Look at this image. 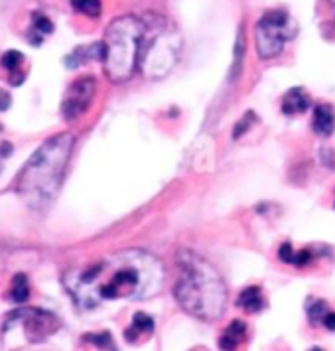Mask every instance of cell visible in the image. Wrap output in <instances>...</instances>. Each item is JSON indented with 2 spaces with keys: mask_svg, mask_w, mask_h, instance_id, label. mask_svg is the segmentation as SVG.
<instances>
[{
  "mask_svg": "<svg viewBox=\"0 0 335 351\" xmlns=\"http://www.w3.org/2000/svg\"><path fill=\"white\" fill-rule=\"evenodd\" d=\"M0 132H2V125H0Z\"/></svg>",
  "mask_w": 335,
  "mask_h": 351,
  "instance_id": "obj_27",
  "label": "cell"
},
{
  "mask_svg": "<svg viewBox=\"0 0 335 351\" xmlns=\"http://www.w3.org/2000/svg\"><path fill=\"white\" fill-rule=\"evenodd\" d=\"M278 258L286 265H294V267H308L316 256L310 249H302V251H296L292 247V243H282L280 249H278Z\"/></svg>",
  "mask_w": 335,
  "mask_h": 351,
  "instance_id": "obj_15",
  "label": "cell"
},
{
  "mask_svg": "<svg viewBox=\"0 0 335 351\" xmlns=\"http://www.w3.org/2000/svg\"><path fill=\"white\" fill-rule=\"evenodd\" d=\"M310 105H312L310 95L303 91L302 87H294L282 99V112L288 114V117H294V114H300V112L308 111Z\"/></svg>",
  "mask_w": 335,
  "mask_h": 351,
  "instance_id": "obj_14",
  "label": "cell"
},
{
  "mask_svg": "<svg viewBox=\"0 0 335 351\" xmlns=\"http://www.w3.org/2000/svg\"><path fill=\"white\" fill-rule=\"evenodd\" d=\"M71 8L87 18H99L103 12L101 0H69Z\"/></svg>",
  "mask_w": 335,
  "mask_h": 351,
  "instance_id": "obj_17",
  "label": "cell"
},
{
  "mask_svg": "<svg viewBox=\"0 0 335 351\" xmlns=\"http://www.w3.org/2000/svg\"><path fill=\"white\" fill-rule=\"evenodd\" d=\"M312 128L318 136H332L335 130V109L327 103H321L314 109Z\"/></svg>",
  "mask_w": 335,
  "mask_h": 351,
  "instance_id": "obj_11",
  "label": "cell"
},
{
  "mask_svg": "<svg viewBox=\"0 0 335 351\" xmlns=\"http://www.w3.org/2000/svg\"><path fill=\"white\" fill-rule=\"evenodd\" d=\"M164 267L144 251H123L67 278L71 296L83 308H95L107 300H142L158 292Z\"/></svg>",
  "mask_w": 335,
  "mask_h": 351,
  "instance_id": "obj_1",
  "label": "cell"
},
{
  "mask_svg": "<svg viewBox=\"0 0 335 351\" xmlns=\"http://www.w3.org/2000/svg\"><path fill=\"white\" fill-rule=\"evenodd\" d=\"M10 105H12V97H10V93L4 91V89H0V111H8Z\"/></svg>",
  "mask_w": 335,
  "mask_h": 351,
  "instance_id": "obj_23",
  "label": "cell"
},
{
  "mask_svg": "<svg viewBox=\"0 0 335 351\" xmlns=\"http://www.w3.org/2000/svg\"><path fill=\"white\" fill-rule=\"evenodd\" d=\"M6 324H20L28 343L44 341L46 337L55 334L60 330V326H62L58 316H53L48 310H40V308H20V310H14L6 318Z\"/></svg>",
  "mask_w": 335,
  "mask_h": 351,
  "instance_id": "obj_7",
  "label": "cell"
},
{
  "mask_svg": "<svg viewBox=\"0 0 335 351\" xmlns=\"http://www.w3.org/2000/svg\"><path fill=\"white\" fill-rule=\"evenodd\" d=\"M296 34V24L286 10H266L256 22V51L260 60H274L282 53L288 40Z\"/></svg>",
  "mask_w": 335,
  "mask_h": 351,
  "instance_id": "obj_6",
  "label": "cell"
},
{
  "mask_svg": "<svg viewBox=\"0 0 335 351\" xmlns=\"http://www.w3.org/2000/svg\"><path fill=\"white\" fill-rule=\"evenodd\" d=\"M237 306L240 310H245L247 314H258L266 308V298L262 294L260 287H247L240 290L237 296Z\"/></svg>",
  "mask_w": 335,
  "mask_h": 351,
  "instance_id": "obj_13",
  "label": "cell"
},
{
  "mask_svg": "<svg viewBox=\"0 0 335 351\" xmlns=\"http://www.w3.org/2000/svg\"><path fill=\"white\" fill-rule=\"evenodd\" d=\"M73 134L62 132L42 144L18 176L16 192L34 209L46 208L62 186L65 166L73 150Z\"/></svg>",
  "mask_w": 335,
  "mask_h": 351,
  "instance_id": "obj_3",
  "label": "cell"
},
{
  "mask_svg": "<svg viewBox=\"0 0 335 351\" xmlns=\"http://www.w3.org/2000/svg\"><path fill=\"white\" fill-rule=\"evenodd\" d=\"M53 34V22L49 20L44 12H32L30 16V28H28V34H26V40L28 44H32L34 48L42 46L46 36Z\"/></svg>",
  "mask_w": 335,
  "mask_h": 351,
  "instance_id": "obj_10",
  "label": "cell"
},
{
  "mask_svg": "<svg viewBox=\"0 0 335 351\" xmlns=\"http://www.w3.org/2000/svg\"><path fill=\"white\" fill-rule=\"evenodd\" d=\"M176 271L174 296L177 304L193 318L206 322L219 318L227 304V288L221 274L203 256L192 251L177 253Z\"/></svg>",
  "mask_w": 335,
  "mask_h": 351,
  "instance_id": "obj_2",
  "label": "cell"
},
{
  "mask_svg": "<svg viewBox=\"0 0 335 351\" xmlns=\"http://www.w3.org/2000/svg\"><path fill=\"white\" fill-rule=\"evenodd\" d=\"M255 117H256V114H253V112H247V114H245V117L240 119L239 125L235 127V134H233V136H235V138H239V136H243V134H245V132H247V130L251 128V125H253V121H255Z\"/></svg>",
  "mask_w": 335,
  "mask_h": 351,
  "instance_id": "obj_22",
  "label": "cell"
},
{
  "mask_svg": "<svg viewBox=\"0 0 335 351\" xmlns=\"http://www.w3.org/2000/svg\"><path fill=\"white\" fill-rule=\"evenodd\" d=\"M306 312H308V319H310V324L312 326H318L323 322V318L327 316V312H330V308H327V302L325 300H310L308 306H306Z\"/></svg>",
  "mask_w": 335,
  "mask_h": 351,
  "instance_id": "obj_18",
  "label": "cell"
},
{
  "mask_svg": "<svg viewBox=\"0 0 335 351\" xmlns=\"http://www.w3.org/2000/svg\"><path fill=\"white\" fill-rule=\"evenodd\" d=\"M8 154H12V144L2 143L0 144V156H8Z\"/></svg>",
  "mask_w": 335,
  "mask_h": 351,
  "instance_id": "obj_25",
  "label": "cell"
},
{
  "mask_svg": "<svg viewBox=\"0 0 335 351\" xmlns=\"http://www.w3.org/2000/svg\"><path fill=\"white\" fill-rule=\"evenodd\" d=\"M154 328H156V324H154L152 316H148L144 312H136L132 316L130 326L125 330V339L128 343H140L142 339H148L154 334Z\"/></svg>",
  "mask_w": 335,
  "mask_h": 351,
  "instance_id": "obj_9",
  "label": "cell"
},
{
  "mask_svg": "<svg viewBox=\"0 0 335 351\" xmlns=\"http://www.w3.org/2000/svg\"><path fill=\"white\" fill-rule=\"evenodd\" d=\"M144 34L140 42V58L138 67L152 80L164 77L176 65L182 40L177 30L166 18L152 14L142 18Z\"/></svg>",
  "mask_w": 335,
  "mask_h": 351,
  "instance_id": "obj_5",
  "label": "cell"
},
{
  "mask_svg": "<svg viewBox=\"0 0 335 351\" xmlns=\"http://www.w3.org/2000/svg\"><path fill=\"white\" fill-rule=\"evenodd\" d=\"M22 64H24V56H22L18 49H8V51H4L2 58H0V65H2L6 71H10L12 75H14V73H24V71H20Z\"/></svg>",
  "mask_w": 335,
  "mask_h": 351,
  "instance_id": "obj_19",
  "label": "cell"
},
{
  "mask_svg": "<svg viewBox=\"0 0 335 351\" xmlns=\"http://www.w3.org/2000/svg\"><path fill=\"white\" fill-rule=\"evenodd\" d=\"M321 326H325L330 332H335V312H327V316L323 318V322H321Z\"/></svg>",
  "mask_w": 335,
  "mask_h": 351,
  "instance_id": "obj_24",
  "label": "cell"
},
{
  "mask_svg": "<svg viewBox=\"0 0 335 351\" xmlns=\"http://www.w3.org/2000/svg\"><path fill=\"white\" fill-rule=\"evenodd\" d=\"M83 341L85 343H91L99 350L103 351H116V346H114V339L109 332H101V334H85L83 335Z\"/></svg>",
  "mask_w": 335,
  "mask_h": 351,
  "instance_id": "obj_20",
  "label": "cell"
},
{
  "mask_svg": "<svg viewBox=\"0 0 335 351\" xmlns=\"http://www.w3.org/2000/svg\"><path fill=\"white\" fill-rule=\"evenodd\" d=\"M245 337H247V324L243 319H233L219 337V350L237 351L240 343L245 341Z\"/></svg>",
  "mask_w": 335,
  "mask_h": 351,
  "instance_id": "obj_12",
  "label": "cell"
},
{
  "mask_svg": "<svg viewBox=\"0 0 335 351\" xmlns=\"http://www.w3.org/2000/svg\"><path fill=\"white\" fill-rule=\"evenodd\" d=\"M243 58H245V28L240 26L239 34H237V44H235V58H233V67H231V80H235L240 73Z\"/></svg>",
  "mask_w": 335,
  "mask_h": 351,
  "instance_id": "obj_21",
  "label": "cell"
},
{
  "mask_svg": "<svg viewBox=\"0 0 335 351\" xmlns=\"http://www.w3.org/2000/svg\"><path fill=\"white\" fill-rule=\"evenodd\" d=\"M97 91V81L93 77H81L75 83H71V87L65 93L64 103H62V112L65 119L73 121L81 117L83 112L89 109L93 97Z\"/></svg>",
  "mask_w": 335,
  "mask_h": 351,
  "instance_id": "obj_8",
  "label": "cell"
},
{
  "mask_svg": "<svg viewBox=\"0 0 335 351\" xmlns=\"http://www.w3.org/2000/svg\"><path fill=\"white\" fill-rule=\"evenodd\" d=\"M144 34V20L138 16H121L109 24L105 34V69L109 80L123 83L132 77L138 67L140 42Z\"/></svg>",
  "mask_w": 335,
  "mask_h": 351,
  "instance_id": "obj_4",
  "label": "cell"
},
{
  "mask_svg": "<svg viewBox=\"0 0 335 351\" xmlns=\"http://www.w3.org/2000/svg\"><path fill=\"white\" fill-rule=\"evenodd\" d=\"M310 351H323V350H319V348H314V350H310Z\"/></svg>",
  "mask_w": 335,
  "mask_h": 351,
  "instance_id": "obj_26",
  "label": "cell"
},
{
  "mask_svg": "<svg viewBox=\"0 0 335 351\" xmlns=\"http://www.w3.org/2000/svg\"><path fill=\"white\" fill-rule=\"evenodd\" d=\"M30 298V285L28 276L24 272H18L12 276V288H10V300L14 304H26Z\"/></svg>",
  "mask_w": 335,
  "mask_h": 351,
  "instance_id": "obj_16",
  "label": "cell"
}]
</instances>
